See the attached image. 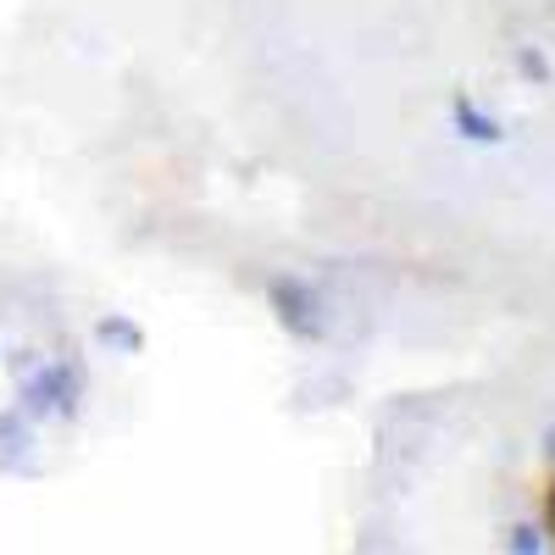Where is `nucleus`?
Masks as SVG:
<instances>
[{"mask_svg":"<svg viewBox=\"0 0 555 555\" xmlns=\"http://www.w3.org/2000/svg\"><path fill=\"white\" fill-rule=\"evenodd\" d=\"M78 400V373L73 366H44V373H34L23 384V405L39 416V411H73Z\"/></svg>","mask_w":555,"mask_h":555,"instance_id":"nucleus-1","label":"nucleus"},{"mask_svg":"<svg viewBox=\"0 0 555 555\" xmlns=\"http://www.w3.org/2000/svg\"><path fill=\"white\" fill-rule=\"evenodd\" d=\"M455 128H461V133H467V139H500V128H494V117H478V112H473L467 101H461V106H455Z\"/></svg>","mask_w":555,"mask_h":555,"instance_id":"nucleus-2","label":"nucleus"},{"mask_svg":"<svg viewBox=\"0 0 555 555\" xmlns=\"http://www.w3.org/2000/svg\"><path fill=\"white\" fill-rule=\"evenodd\" d=\"M101 339H112V345L133 350V345H139V328H128V322H101Z\"/></svg>","mask_w":555,"mask_h":555,"instance_id":"nucleus-3","label":"nucleus"},{"mask_svg":"<svg viewBox=\"0 0 555 555\" xmlns=\"http://www.w3.org/2000/svg\"><path fill=\"white\" fill-rule=\"evenodd\" d=\"M512 550H539V533H533V528H517V539H512Z\"/></svg>","mask_w":555,"mask_h":555,"instance_id":"nucleus-4","label":"nucleus"}]
</instances>
